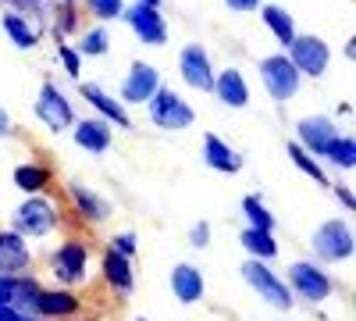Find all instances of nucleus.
Segmentation results:
<instances>
[{"label":"nucleus","instance_id":"f257e3e1","mask_svg":"<svg viewBox=\"0 0 356 321\" xmlns=\"http://www.w3.org/2000/svg\"><path fill=\"white\" fill-rule=\"evenodd\" d=\"M57 225H61V211H57V203L47 200L43 193L25 196L15 208V214H11V228L18 232L22 240H43Z\"/></svg>","mask_w":356,"mask_h":321},{"label":"nucleus","instance_id":"f03ea898","mask_svg":"<svg viewBox=\"0 0 356 321\" xmlns=\"http://www.w3.org/2000/svg\"><path fill=\"white\" fill-rule=\"evenodd\" d=\"M50 275L57 279V285L75 289L86 282L89 275V243L79 236H68L61 246L50 253Z\"/></svg>","mask_w":356,"mask_h":321},{"label":"nucleus","instance_id":"7ed1b4c3","mask_svg":"<svg viewBox=\"0 0 356 321\" xmlns=\"http://www.w3.org/2000/svg\"><path fill=\"white\" fill-rule=\"evenodd\" d=\"M146 107H150V122L157 129H164V132H182V129H189L196 122L193 104L182 93L168 90V86H161V90L146 100Z\"/></svg>","mask_w":356,"mask_h":321},{"label":"nucleus","instance_id":"20e7f679","mask_svg":"<svg viewBox=\"0 0 356 321\" xmlns=\"http://www.w3.org/2000/svg\"><path fill=\"white\" fill-rule=\"evenodd\" d=\"M243 279H246V285L253 289V293L264 297L275 311H292V307H296L292 289L285 285L282 275H275L271 268H267V260H253V257H250L246 265H243Z\"/></svg>","mask_w":356,"mask_h":321},{"label":"nucleus","instance_id":"39448f33","mask_svg":"<svg viewBox=\"0 0 356 321\" xmlns=\"http://www.w3.org/2000/svg\"><path fill=\"white\" fill-rule=\"evenodd\" d=\"M257 72H260V82H264V90H267V97H271V100L285 104V100H292L296 93H300L303 75L292 68V61L285 57V50H282V54H267L264 61L257 65Z\"/></svg>","mask_w":356,"mask_h":321},{"label":"nucleus","instance_id":"423d86ee","mask_svg":"<svg viewBox=\"0 0 356 321\" xmlns=\"http://www.w3.org/2000/svg\"><path fill=\"white\" fill-rule=\"evenodd\" d=\"M310 246H314V257L324 260V265H339V260H349L353 250H356V240H353V228L339 218L324 221L314 228L310 236Z\"/></svg>","mask_w":356,"mask_h":321},{"label":"nucleus","instance_id":"0eeeda50","mask_svg":"<svg viewBox=\"0 0 356 321\" xmlns=\"http://www.w3.org/2000/svg\"><path fill=\"white\" fill-rule=\"evenodd\" d=\"M292 297H300L303 304H324L332 293H335V282L332 275L324 272L321 265H314V260H296V265L289 268V282Z\"/></svg>","mask_w":356,"mask_h":321},{"label":"nucleus","instance_id":"6e6552de","mask_svg":"<svg viewBox=\"0 0 356 321\" xmlns=\"http://www.w3.org/2000/svg\"><path fill=\"white\" fill-rule=\"evenodd\" d=\"M285 57L292 61V68L300 75H310V79H321L332 65V47L324 43L321 36L307 33V36H296L289 47H285Z\"/></svg>","mask_w":356,"mask_h":321},{"label":"nucleus","instance_id":"1a4fd4ad","mask_svg":"<svg viewBox=\"0 0 356 321\" xmlns=\"http://www.w3.org/2000/svg\"><path fill=\"white\" fill-rule=\"evenodd\" d=\"M36 118L50 132H65V129L75 125V107H72V100L57 90L54 82H43L40 86V97H36Z\"/></svg>","mask_w":356,"mask_h":321},{"label":"nucleus","instance_id":"9d476101","mask_svg":"<svg viewBox=\"0 0 356 321\" xmlns=\"http://www.w3.org/2000/svg\"><path fill=\"white\" fill-rule=\"evenodd\" d=\"M132 29V36L143 47H164L168 43V22L161 15V8H146V4H129L122 15Z\"/></svg>","mask_w":356,"mask_h":321},{"label":"nucleus","instance_id":"9b49d317","mask_svg":"<svg viewBox=\"0 0 356 321\" xmlns=\"http://www.w3.org/2000/svg\"><path fill=\"white\" fill-rule=\"evenodd\" d=\"M178 72H182V82L196 93H211L214 90V65L211 54H207L200 43H186L182 54H178Z\"/></svg>","mask_w":356,"mask_h":321},{"label":"nucleus","instance_id":"f8f14e48","mask_svg":"<svg viewBox=\"0 0 356 321\" xmlns=\"http://www.w3.org/2000/svg\"><path fill=\"white\" fill-rule=\"evenodd\" d=\"M82 297L75 289L65 285H54V289H40V300H36V318L43 321H72L82 314Z\"/></svg>","mask_w":356,"mask_h":321},{"label":"nucleus","instance_id":"ddd939ff","mask_svg":"<svg viewBox=\"0 0 356 321\" xmlns=\"http://www.w3.org/2000/svg\"><path fill=\"white\" fill-rule=\"evenodd\" d=\"M335 136H339V125L328 114H310V118H300V125H296V143L310 157H324V150H328V143Z\"/></svg>","mask_w":356,"mask_h":321},{"label":"nucleus","instance_id":"4468645a","mask_svg":"<svg viewBox=\"0 0 356 321\" xmlns=\"http://www.w3.org/2000/svg\"><path fill=\"white\" fill-rule=\"evenodd\" d=\"M65 196H68V203H72L75 218H82L86 225H104V221L111 218V203H107L97 189H89V186H82V182H68V186H65Z\"/></svg>","mask_w":356,"mask_h":321},{"label":"nucleus","instance_id":"2eb2a0df","mask_svg":"<svg viewBox=\"0 0 356 321\" xmlns=\"http://www.w3.org/2000/svg\"><path fill=\"white\" fill-rule=\"evenodd\" d=\"M161 90V72L150 61H132L125 82H122V100L125 104H146Z\"/></svg>","mask_w":356,"mask_h":321},{"label":"nucleus","instance_id":"dca6fc26","mask_svg":"<svg viewBox=\"0 0 356 321\" xmlns=\"http://www.w3.org/2000/svg\"><path fill=\"white\" fill-rule=\"evenodd\" d=\"M79 93H82L86 104H93V111L100 114L104 122H111L114 129H132V118H129L125 104L114 100L104 86H97V82H79Z\"/></svg>","mask_w":356,"mask_h":321},{"label":"nucleus","instance_id":"f3484780","mask_svg":"<svg viewBox=\"0 0 356 321\" xmlns=\"http://www.w3.org/2000/svg\"><path fill=\"white\" fill-rule=\"evenodd\" d=\"M72 139H75V147L86 150V154H104L111 150V143H114V125L104 122L100 114H93V118H79L72 125Z\"/></svg>","mask_w":356,"mask_h":321},{"label":"nucleus","instance_id":"a211bd4d","mask_svg":"<svg viewBox=\"0 0 356 321\" xmlns=\"http://www.w3.org/2000/svg\"><path fill=\"white\" fill-rule=\"evenodd\" d=\"M33 268V250L15 228H0V275H22Z\"/></svg>","mask_w":356,"mask_h":321},{"label":"nucleus","instance_id":"6ab92c4d","mask_svg":"<svg viewBox=\"0 0 356 321\" xmlns=\"http://www.w3.org/2000/svg\"><path fill=\"white\" fill-rule=\"evenodd\" d=\"M100 275H104V285L118 297H129L132 285H136V275H132V260L114 253L111 246L104 250V260H100Z\"/></svg>","mask_w":356,"mask_h":321},{"label":"nucleus","instance_id":"aec40b11","mask_svg":"<svg viewBox=\"0 0 356 321\" xmlns=\"http://www.w3.org/2000/svg\"><path fill=\"white\" fill-rule=\"evenodd\" d=\"M225 107L239 111L250 104V86H246V75L239 68H225V72H214V90H211Z\"/></svg>","mask_w":356,"mask_h":321},{"label":"nucleus","instance_id":"412c9836","mask_svg":"<svg viewBox=\"0 0 356 321\" xmlns=\"http://www.w3.org/2000/svg\"><path fill=\"white\" fill-rule=\"evenodd\" d=\"M171 293H175L178 304H186V307L200 304L203 293H207L203 272H200L196 265H175V268H171Z\"/></svg>","mask_w":356,"mask_h":321},{"label":"nucleus","instance_id":"4be33fe9","mask_svg":"<svg viewBox=\"0 0 356 321\" xmlns=\"http://www.w3.org/2000/svg\"><path fill=\"white\" fill-rule=\"evenodd\" d=\"M203 164L211 171H221V175H235V171H243V154L232 150L221 136L207 132L203 136Z\"/></svg>","mask_w":356,"mask_h":321},{"label":"nucleus","instance_id":"5701e85b","mask_svg":"<svg viewBox=\"0 0 356 321\" xmlns=\"http://www.w3.org/2000/svg\"><path fill=\"white\" fill-rule=\"evenodd\" d=\"M11 179H15V186H18L25 196H36V193H47V189L54 186V171H50L47 164L25 161V164H18V168L11 171Z\"/></svg>","mask_w":356,"mask_h":321},{"label":"nucleus","instance_id":"b1692460","mask_svg":"<svg viewBox=\"0 0 356 321\" xmlns=\"http://www.w3.org/2000/svg\"><path fill=\"white\" fill-rule=\"evenodd\" d=\"M260 18H264V25L271 29V36L278 40V47H289L296 36V18L285 11V8H278V4H260Z\"/></svg>","mask_w":356,"mask_h":321},{"label":"nucleus","instance_id":"393cba45","mask_svg":"<svg viewBox=\"0 0 356 321\" xmlns=\"http://www.w3.org/2000/svg\"><path fill=\"white\" fill-rule=\"evenodd\" d=\"M0 25H4V33L11 36V43H15L18 50H33V47H40V29L29 25V18H25L22 11H15V8L4 11Z\"/></svg>","mask_w":356,"mask_h":321},{"label":"nucleus","instance_id":"a878e982","mask_svg":"<svg viewBox=\"0 0 356 321\" xmlns=\"http://www.w3.org/2000/svg\"><path fill=\"white\" fill-rule=\"evenodd\" d=\"M40 279L36 275H15V293H11V307H18L22 314H36V300H40Z\"/></svg>","mask_w":356,"mask_h":321},{"label":"nucleus","instance_id":"bb28decb","mask_svg":"<svg viewBox=\"0 0 356 321\" xmlns=\"http://www.w3.org/2000/svg\"><path fill=\"white\" fill-rule=\"evenodd\" d=\"M239 243L246 246V253L253 257V260H275L278 257V243H275V236L271 232H260V228H243V236H239Z\"/></svg>","mask_w":356,"mask_h":321},{"label":"nucleus","instance_id":"cd10ccee","mask_svg":"<svg viewBox=\"0 0 356 321\" xmlns=\"http://www.w3.org/2000/svg\"><path fill=\"white\" fill-rule=\"evenodd\" d=\"M324 161L335 164V168H342V171H349V168L356 164V139H353L349 132H339V136L328 143V150H324Z\"/></svg>","mask_w":356,"mask_h":321},{"label":"nucleus","instance_id":"c85d7f7f","mask_svg":"<svg viewBox=\"0 0 356 321\" xmlns=\"http://www.w3.org/2000/svg\"><path fill=\"white\" fill-rule=\"evenodd\" d=\"M79 57H104L111 50V36H107V25H97V29H86L79 36Z\"/></svg>","mask_w":356,"mask_h":321},{"label":"nucleus","instance_id":"c756f323","mask_svg":"<svg viewBox=\"0 0 356 321\" xmlns=\"http://www.w3.org/2000/svg\"><path fill=\"white\" fill-rule=\"evenodd\" d=\"M285 150H289V157H292V164H296V168H300L303 175H310V179H314L317 186H328V175H324V168H321V161H317V157H310V154H307V150H303V147H300V143H296V139L289 143V147H285Z\"/></svg>","mask_w":356,"mask_h":321},{"label":"nucleus","instance_id":"7c9ffc66","mask_svg":"<svg viewBox=\"0 0 356 321\" xmlns=\"http://www.w3.org/2000/svg\"><path fill=\"white\" fill-rule=\"evenodd\" d=\"M243 214H246L250 228H260V232H275V214L264 208V200H260L257 193L243 196Z\"/></svg>","mask_w":356,"mask_h":321},{"label":"nucleus","instance_id":"2f4dec72","mask_svg":"<svg viewBox=\"0 0 356 321\" xmlns=\"http://www.w3.org/2000/svg\"><path fill=\"white\" fill-rule=\"evenodd\" d=\"M86 8L100 25H107V22H118L125 15V0H86Z\"/></svg>","mask_w":356,"mask_h":321},{"label":"nucleus","instance_id":"473e14b6","mask_svg":"<svg viewBox=\"0 0 356 321\" xmlns=\"http://www.w3.org/2000/svg\"><path fill=\"white\" fill-rule=\"evenodd\" d=\"M57 57H61L65 72L79 82V75H82V57H79V50H75V47H68V43H57Z\"/></svg>","mask_w":356,"mask_h":321},{"label":"nucleus","instance_id":"72a5a7b5","mask_svg":"<svg viewBox=\"0 0 356 321\" xmlns=\"http://www.w3.org/2000/svg\"><path fill=\"white\" fill-rule=\"evenodd\" d=\"M111 250L132 260V257H136V250H139V243H136V232H118V236L111 240Z\"/></svg>","mask_w":356,"mask_h":321},{"label":"nucleus","instance_id":"f704fd0d","mask_svg":"<svg viewBox=\"0 0 356 321\" xmlns=\"http://www.w3.org/2000/svg\"><path fill=\"white\" fill-rule=\"evenodd\" d=\"M189 246H196V250L211 246V221H196L189 228Z\"/></svg>","mask_w":356,"mask_h":321},{"label":"nucleus","instance_id":"c9c22d12","mask_svg":"<svg viewBox=\"0 0 356 321\" xmlns=\"http://www.w3.org/2000/svg\"><path fill=\"white\" fill-rule=\"evenodd\" d=\"M335 196H339V203H342V208L353 214V208H356V200H353V186H346V182H339L335 186Z\"/></svg>","mask_w":356,"mask_h":321},{"label":"nucleus","instance_id":"e433bc0d","mask_svg":"<svg viewBox=\"0 0 356 321\" xmlns=\"http://www.w3.org/2000/svg\"><path fill=\"white\" fill-rule=\"evenodd\" d=\"M15 293V275H0V304H11Z\"/></svg>","mask_w":356,"mask_h":321},{"label":"nucleus","instance_id":"4c0bfd02","mask_svg":"<svg viewBox=\"0 0 356 321\" xmlns=\"http://www.w3.org/2000/svg\"><path fill=\"white\" fill-rule=\"evenodd\" d=\"M225 4H228L232 11H257L264 0H225Z\"/></svg>","mask_w":356,"mask_h":321},{"label":"nucleus","instance_id":"58836bf2","mask_svg":"<svg viewBox=\"0 0 356 321\" xmlns=\"http://www.w3.org/2000/svg\"><path fill=\"white\" fill-rule=\"evenodd\" d=\"M25 314L18 311V307H11V304H0V321H22Z\"/></svg>","mask_w":356,"mask_h":321},{"label":"nucleus","instance_id":"ea45409f","mask_svg":"<svg viewBox=\"0 0 356 321\" xmlns=\"http://www.w3.org/2000/svg\"><path fill=\"white\" fill-rule=\"evenodd\" d=\"M8 136H11V114L0 107V139H8Z\"/></svg>","mask_w":356,"mask_h":321},{"label":"nucleus","instance_id":"a19ab883","mask_svg":"<svg viewBox=\"0 0 356 321\" xmlns=\"http://www.w3.org/2000/svg\"><path fill=\"white\" fill-rule=\"evenodd\" d=\"M136 4H146V8H161V0H136Z\"/></svg>","mask_w":356,"mask_h":321},{"label":"nucleus","instance_id":"79ce46f5","mask_svg":"<svg viewBox=\"0 0 356 321\" xmlns=\"http://www.w3.org/2000/svg\"><path fill=\"white\" fill-rule=\"evenodd\" d=\"M22 321H43V318H36V314H25Z\"/></svg>","mask_w":356,"mask_h":321},{"label":"nucleus","instance_id":"37998d69","mask_svg":"<svg viewBox=\"0 0 356 321\" xmlns=\"http://www.w3.org/2000/svg\"><path fill=\"white\" fill-rule=\"evenodd\" d=\"M79 321H97V318H82V314H79Z\"/></svg>","mask_w":356,"mask_h":321}]
</instances>
